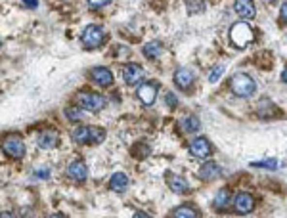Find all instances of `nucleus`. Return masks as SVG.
Here are the masks:
<instances>
[{"instance_id": "nucleus-21", "label": "nucleus", "mask_w": 287, "mask_h": 218, "mask_svg": "<svg viewBox=\"0 0 287 218\" xmlns=\"http://www.w3.org/2000/svg\"><path fill=\"white\" fill-rule=\"evenodd\" d=\"M228 201H230V191L228 189H219V193L215 197V207L217 209H224L228 205Z\"/></svg>"}, {"instance_id": "nucleus-8", "label": "nucleus", "mask_w": 287, "mask_h": 218, "mask_svg": "<svg viewBox=\"0 0 287 218\" xmlns=\"http://www.w3.org/2000/svg\"><path fill=\"white\" fill-rule=\"evenodd\" d=\"M157 92H159V84L157 83H142L136 90V96L140 98V101L144 105H153L155 98H157Z\"/></svg>"}, {"instance_id": "nucleus-11", "label": "nucleus", "mask_w": 287, "mask_h": 218, "mask_svg": "<svg viewBox=\"0 0 287 218\" xmlns=\"http://www.w3.org/2000/svg\"><path fill=\"white\" fill-rule=\"evenodd\" d=\"M190 153L195 157H199V159H207V157L211 155V144H209V140L207 138H203V136H199V138H195V140H191L190 142Z\"/></svg>"}, {"instance_id": "nucleus-31", "label": "nucleus", "mask_w": 287, "mask_h": 218, "mask_svg": "<svg viewBox=\"0 0 287 218\" xmlns=\"http://www.w3.org/2000/svg\"><path fill=\"white\" fill-rule=\"evenodd\" d=\"M0 218H16L10 211H4V213H0Z\"/></svg>"}, {"instance_id": "nucleus-34", "label": "nucleus", "mask_w": 287, "mask_h": 218, "mask_svg": "<svg viewBox=\"0 0 287 218\" xmlns=\"http://www.w3.org/2000/svg\"><path fill=\"white\" fill-rule=\"evenodd\" d=\"M282 81L287 83V69H284V73H282Z\"/></svg>"}, {"instance_id": "nucleus-30", "label": "nucleus", "mask_w": 287, "mask_h": 218, "mask_svg": "<svg viewBox=\"0 0 287 218\" xmlns=\"http://www.w3.org/2000/svg\"><path fill=\"white\" fill-rule=\"evenodd\" d=\"M282 17H284V19L287 21V2H284V4H282Z\"/></svg>"}, {"instance_id": "nucleus-26", "label": "nucleus", "mask_w": 287, "mask_h": 218, "mask_svg": "<svg viewBox=\"0 0 287 218\" xmlns=\"http://www.w3.org/2000/svg\"><path fill=\"white\" fill-rule=\"evenodd\" d=\"M165 101H167V105H169V107H172V109H174V107L178 105V100H176V96H174L172 92H167V98H165Z\"/></svg>"}, {"instance_id": "nucleus-1", "label": "nucleus", "mask_w": 287, "mask_h": 218, "mask_svg": "<svg viewBox=\"0 0 287 218\" xmlns=\"http://www.w3.org/2000/svg\"><path fill=\"white\" fill-rule=\"evenodd\" d=\"M71 136L77 144H101L105 140V130L100 126H79Z\"/></svg>"}, {"instance_id": "nucleus-18", "label": "nucleus", "mask_w": 287, "mask_h": 218, "mask_svg": "<svg viewBox=\"0 0 287 218\" xmlns=\"http://www.w3.org/2000/svg\"><path fill=\"white\" fill-rule=\"evenodd\" d=\"M109 187H111L113 191H117V193L125 191L128 187V176L125 172H115V174L111 176V180H109Z\"/></svg>"}, {"instance_id": "nucleus-29", "label": "nucleus", "mask_w": 287, "mask_h": 218, "mask_svg": "<svg viewBox=\"0 0 287 218\" xmlns=\"http://www.w3.org/2000/svg\"><path fill=\"white\" fill-rule=\"evenodd\" d=\"M23 6H25V8H36V6H38V2H36V0H33V2H23Z\"/></svg>"}, {"instance_id": "nucleus-32", "label": "nucleus", "mask_w": 287, "mask_h": 218, "mask_svg": "<svg viewBox=\"0 0 287 218\" xmlns=\"http://www.w3.org/2000/svg\"><path fill=\"white\" fill-rule=\"evenodd\" d=\"M132 218H152L150 215H146V213H134V217Z\"/></svg>"}, {"instance_id": "nucleus-15", "label": "nucleus", "mask_w": 287, "mask_h": 218, "mask_svg": "<svg viewBox=\"0 0 287 218\" xmlns=\"http://www.w3.org/2000/svg\"><path fill=\"white\" fill-rule=\"evenodd\" d=\"M193 81H195V73L191 69H188V67H182V69H178L174 73V83L180 88H190L193 84Z\"/></svg>"}, {"instance_id": "nucleus-17", "label": "nucleus", "mask_w": 287, "mask_h": 218, "mask_svg": "<svg viewBox=\"0 0 287 218\" xmlns=\"http://www.w3.org/2000/svg\"><path fill=\"white\" fill-rule=\"evenodd\" d=\"M58 134L54 132V130H46V132H42L40 136H38V148H42V150H52V148H56V144H58Z\"/></svg>"}, {"instance_id": "nucleus-12", "label": "nucleus", "mask_w": 287, "mask_h": 218, "mask_svg": "<svg viewBox=\"0 0 287 218\" xmlns=\"http://www.w3.org/2000/svg\"><path fill=\"white\" fill-rule=\"evenodd\" d=\"M167 184L174 193H188L190 191L188 180L180 174H174V172H167Z\"/></svg>"}, {"instance_id": "nucleus-14", "label": "nucleus", "mask_w": 287, "mask_h": 218, "mask_svg": "<svg viewBox=\"0 0 287 218\" xmlns=\"http://www.w3.org/2000/svg\"><path fill=\"white\" fill-rule=\"evenodd\" d=\"M219 174H220V167H219L217 163H213V161L203 163L201 168L197 170V176H199L201 180H205V182H211V180L219 178Z\"/></svg>"}, {"instance_id": "nucleus-16", "label": "nucleus", "mask_w": 287, "mask_h": 218, "mask_svg": "<svg viewBox=\"0 0 287 218\" xmlns=\"http://www.w3.org/2000/svg\"><path fill=\"white\" fill-rule=\"evenodd\" d=\"M234 8H236V12H237L243 19H253V17H255V4H253L251 0H237V2L234 4Z\"/></svg>"}, {"instance_id": "nucleus-19", "label": "nucleus", "mask_w": 287, "mask_h": 218, "mask_svg": "<svg viewBox=\"0 0 287 218\" xmlns=\"http://www.w3.org/2000/svg\"><path fill=\"white\" fill-rule=\"evenodd\" d=\"M163 52H165V46L161 44L159 40H152V42H148V44L144 46V54H146V58H150V60L159 58Z\"/></svg>"}, {"instance_id": "nucleus-28", "label": "nucleus", "mask_w": 287, "mask_h": 218, "mask_svg": "<svg viewBox=\"0 0 287 218\" xmlns=\"http://www.w3.org/2000/svg\"><path fill=\"white\" fill-rule=\"evenodd\" d=\"M109 4V0H103V2H88V8H92V10H98V8H103V6H107Z\"/></svg>"}, {"instance_id": "nucleus-6", "label": "nucleus", "mask_w": 287, "mask_h": 218, "mask_svg": "<svg viewBox=\"0 0 287 218\" xmlns=\"http://www.w3.org/2000/svg\"><path fill=\"white\" fill-rule=\"evenodd\" d=\"M81 40H83V46H84V48L94 50V48H100V46L103 44V40H105V33L101 31L98 25H88V27L83 31Z\"/></svg>"}, {"instance_id": "nucleus-7", "label": "nucleus", "mask_w": 287, "mask_h": 218, "mask_svg": "<svg viewBox=\"0 0 287 218\" xmlns=\"http://www.w3.org/2000/svg\"><path fill=\"white\" fill-rule=\"evenodd\" d=\"M234 211L237 215H249L253 209H255V197L247 191H239L236 197H234Z\"/></svg>"}, {"instance_id": "nucleus-22", "label": "nucleus", "mask_w": 287, "mask_h": 218, "mask_svg": "<svg viewBox=\"0 0 287 218\" xmlns=\"http://www.w3.org/2000/svg\"><path fill=\"white\" fill-rule=\"evenodd\" d=\"M172 218H197V215H195V211L191 207H178L174 211Z\"/></svg>"}, {"instance_id": "nucleus-24", "label": "nucleus", "mask_w": 287, "mask_h": 218, "mask_svg": "<svg viewBox=\"0 0 287 218\" xmlns=\"http://www.w3.org/2000/svg\"><path fill=\"white\" fill-rule=\"evenodd\" d=\"M222 73H224V65L222 63H217V65L211 69V73H209V83H217V81L220 79Z\"/></svg>"}, {"instance_id": "nucleus-9", "label": "nucleus", "mask_w": 287, "mask_h": 218, "mask_svg": "<svg viewBox=\"0 0 287 218\" xmlns=\"http://www.w3.org/2000/svg\"><path fill=\"white\" fill-rule=\"evenodd\" d=\"M67 176H69L73 182H84L86 176H88V168H86L84 161L77 159V161L69 163V167H67Z\"/></svg>"}, {"instance_id": "nucleus-20", "label": "nucleus", "mask_w": 287, "mask_h": 218, "mask_svg": "<svg viewBox=\"0 0 287 218\" xmlns=\"http://www.w3.org/2000/svg\"><path fill=\"white\" fill-rule=\"evenodd\" d=\"M180 126L184 128V132H195V130H199V119L195 115H188L180 121Z\"/></svg>"}, {"instance_id": "nucleus-23", "label": "nucleus", "mask_w": 287, "mask_h": 218, "mask_svg": "<svg viewBox=\"0 0 287 218\" xmlns=\"http://www.w3.org/2000/svg\"><path fill=\"white\" fill-rule=\"evenodd\" d=\"M65 117L69 121H83L84 119V113L81 109H77V107H67L65 109Z\"/></svg>"}, {"instance_id": "nucleus-4", "label": "nucleus", "mask_w": 287, "mask_h": 218, "mask_svg": "<svg viewBox=\"0 0 287 218\" xmlns=\"http://www.w3.org/2000/svg\"><path fill=\"white\" fill-rule=\"evenodd\" d=\"M2 151L12 159H23L25 155V144H23V138L17 136V134H10L2 140Z\"/></svg>"}, {"instance_id": "nucleus-10", "label": "nucleus", "mask_w": 287, "mask_h": 218, "mask_svg": "<svg viewBox=\"0 0 287 218\" xmlns=\"http://www.w3.org/2000/svg\"><path fill=\"white\" fill-rule=\"evenodd\" d=\"M144 75H146L144 69L140 65H136V63H128V65L123 67V79H125L127 84H140Z\"/></svg>"}, {"instance_id": "nucleus-25", "label": "nucleus", "mask_w": 287, "mask_h": 218, "mask_svg": "<svg viewBox=\"0 0 287 218\" xmlns=\"http://www.w3.org/2000/svg\"><path fill=\"white\" fill-rule=\"evenodd\" d=\"M251 167H262V168H276L278 163L276 159H266V161H260V163H251Z\"/></svg>"}, {"instance_id": "nucleus-13", "label": "nucleus", "mask_w": 287, "mask_h": 218, "mask_svg": "<svg viewBox=\"0 0 287 218\" xmlns=\"http://www.w3.org/2000/svg\"><path fill=\"white\" fill-rule=\"evenodd\" d=\"M90 77L96 84L100 86H111L113 84V73L107 69V67H94L90 71Z\"/></svg>"}, {"instance_id": "nucleus-33", "label": "nucleus", "mask_w": 287, "mask_h": 218, "mask_svg": "<svg viewBox=\"0 0 287 218\" xmlns=\"http://www.w3.org/2000/svg\"><path fill=\"white\" fill-rule=\"evenodd\" d=\"M48 218H65L64 215H60V213H54V215H50Z\"/></svg>"}, {"instance_id": "nucleus-2", "label": "nucleus", "mask_w": 287, "mask_h": 218, "mask_svg": "<svg viewBox=\"0 0 287 218\" xmlns=\"http://www.w3.org/2000/svg\"><path fill=\"white\" fill-rule=\"evenodd\" d=\"M230 88H232V92L236 96H239V98H251L256 92V83L247 73H237V75L232 77Z\"/></svg>"}, {"instance_id": "nucleus-27", "label": "nucleus", "mask_w": 287, "mask_h": 218, "mask_svg": "<svg viewBox=\"0 0 287 218\" xmlns=\"http://www.w3.org/2000/svg\"><path fill=\"white\" fill-rule=\"evenodd\" d=\"M34 174H36V178H48L50 176V168H36Z\"/></svg>"}, {"instance_id": "nucleus-3", "label": "nucleus", "mask_w": 287, "mask_h": 218, "mask_svg": "<svg viewBox=\"0 0 287 218\" xmlns=\"http://www.w3.org/2000/svg\"><path fill=\"white\" fill-rule=\"evenodd\" d=\"M253 38H255V33L249 27V23L239 21V23L232 25V29H230V40L234 42V46L245 48L249 42H253Z\"/></svg>"}, {"instance_id": "nucleus-5", "label": "nucleus", "mask_w": 287, "mask_h": 218, "mask_svg": "<svg viewBox=\"0 0 287 218\" xmlns=\"http://www.w3.org/2000/svg\"><path fill=\"white\" fill-rule=\"evenodd\" d=\"M77 101L84 111H101L105 107V98L96 92H81L77 96Z\"/></svg>"}]
</instances>
